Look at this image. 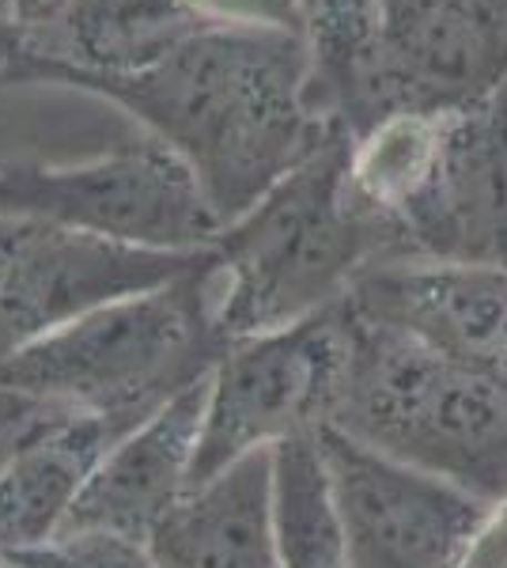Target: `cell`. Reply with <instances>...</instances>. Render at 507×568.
I'll return each mask as SVG.
<instances>
[{
	"mask_svg": "<svg viewBox=\"0 0 507 568\" xmlns=\"http://www.w3.org/2000/svg\"><path fill=\"white\" fill-rule=\"evenodd\" d=\"M212 251H149L31 216L0 220V361L118 300L186 277Z\"/></svg>",
	"mask_w": 507,
	"mask_h": 568,
	"instance_id": "cell-8",
	"label": "cell"
},
{
	"mask_svg": "<svg viewBox=\"0 0 507 568\" xmlns=\"http://www.w3.org/2000/svg\"><path fill=\"white\" fill-rule=\"evenodd\" d=\"M348 307V304H345ZM329 428L477 500H507V375L353 315Z\"/></svg>",
	"mask_w": 507,
	"mask_h": 568,
	"instance_id": "cell-5",
	"label": "cell"
},
{
	"mask_svg": "<svg viewBox=\"0 0 507 568\" xmlns=\"http://www.w3.org/2000/svg\"><path fill=\"white\" fill-rule=\"evenodd\" d=\"M216 251L186 277L118 300L0 361V390L42 414L136 428L224 361Z\"/></svg>",
	"mask_w": 507,
	"mask_h": 568,
	"instance_id": "cell-4",
	"label": "cell"
},
{
	"mask_svg": "<svg viewBox=\"0 0 507 568\" xmlns=\"http://www.w3.org/2000/svg\"><path fill=\"white\" fill-rule=\"evenodd\" d=\"M463 568H507V500H496L488 508L481 530L466 549Z\"/></svg>",
	"mask_w": 507,
	"mask_h": 568,
	"instance_id": "cell-20",
	"label": "cell"
},
{
	"mask_svg": "<svg viewBox=\"0 0 507 568\" xmlns=\"http://www.w3.org/2000/svg\"><path fill=\"white\" fill-rule=\"evenodd\" d=\"M307 103L359 141L394 114H455L507 84V0H307Z\"/></svg>",
	"mask_w": 507,
	"mask_h": 568,
	"instance_id": "cell-2",
	"label": "cell"
},
{
	"mask_svg": "<svg viewBox=\"0 0 507 568\" xmlns=\"http://www.w3.org/2000/svg\"><path fill=\"white\" fill-rule=\"evenodd\" d=\"M0 568H8V561H4V557H0Z\"/></svg>",
	"mask_w": 507,
	"mask_h": 568,
	"instance_id": "cell-24",
	"label": "cell"
},
{
	"mask_svg": "<svg viewBox=\"0 0 507 568\" xmlns=\"http://www.w3.org/2000/svg\"><path fill=\"white\" fill-rule=\"evenodd\" d=\"M4 216L50 220L149 251H212L224 232L197 175L155 136L77 168H4Z\"/></svg>",
	"mask_w": 507,
	"mask_h": 568,
	"instance_id": "cell-7",
	"label": "cell"
},
{
	"mask_svg": "<svg viewBox=\"0 0 507 568\" xmlns=\"http://www.w3.org/2000/svg\"><path fill=\"white\" fill-rule=\"evenodd\" d=\"M348 334L353 318L341 300L303 323L227 345L209 379L193 485L254 452L329 428L348 364Z\"/></svg>",
	"mask_w": 507,
	"mask_h": 568,
	"instance_id": "cell-6",
	"label": "cell"
},
{
	"mask_svg": "<svg viewBox=\"0 0 507 568\" xmlns=\"http://www.w3.org/2000/svg\"><path fill=\"white\" fill-rule=\"evenodd\" d=\"M356 318L507 375V270L481 262L383 258L353 281Z\"/></svg>",
	"mask_w": 507,
	"mask_h": 568,
	"instance_id": "cell-11",
	"label": "cell"
},
{
	"mask_svg": "<svg viewBox=\"0 0 507 568\" xmlns=\"http://www.w3.org/2000/svg\"><path fill=\"white\" fill-rule=\"evenodd\" d=\"M209 379L174 394L168 406H160L149 420L129 428L110 447L88 478L80 500L72 504L61 535L103 530V535L149 546L152 530L168 519V511L193 485Z\"/></svg>",
	"mask_w": 507,
	"mask_h": 568,
	"instance_id": "cell-12",
	"label": "cell"
},
{
	"mask_svg": "<svg viewBox=\"0 0 507 568\" xmlns=\"http://www.w3.org/2000/svg\"><path fill=\"white\" fill-rule=\"evenodd\" d=\"M273 530L281 568H348L345 524L318 433L273 447Z\"/></svg>",
	"mask_w": 507,
	"mask_h": 568,
	"instance_id": "cell-16",
	"label": "cell"
},
{
	"mask_svg": "<svg viewBox=\"0 0 507 568\" xmlns=\"http://www.w3.org/2000/svg\"><path fill=\"white\" fill-rule=\"evenodd\" d=\"M8 568H160L144 542L133 538L84 530V535H58L53 542L23 554H8Z\"/></svg>",
	"mask_w": 507,
	"mask_h": 568,
	"instance_id": "cell-18",
	"label": "cell"
},
{
	"mask_svg": "<svg viewBox=\"0 0 507 568\" xmlns=\"http://www.w3.org/2000/svg\"><path fill=\"white\" fill-rule=\"evenodd\" d=\"M39 417H45L42 409H34V406H27V402H20L16 394H8V390H0V439H8V444H16L27 428L34 425Z\"/></svg>",
	"mask_w": 507,
	"mask_h": 568,
	"instance_id": "cell-22",
	"label": "cell"
},
{
	"mask_svg": "<svg viewBox=\"0 0 507 568\" xmlns=\"http://www.w3.org/2000/svg\"><path fill=\"white\" fill-rule=\"evenodd\" d=\"M205 27L190 0H72L61 23L23 42L4 77L45 84L53 77H129Z\"/></svg>",
	"mask_w": 507,
	"mask_h": 568,
	"instance_id": "cell-13",
	"label": "cell"
},
{
	"mask_svg": "<svg viewBox=\"0 0 507 568\" xmlns=\"http://www.w3.org/2000/svg\"><path fill=\"white\" fill-rule=\"evenodd\" d=\"M129 433L103 417L45 414L0 463V557L61 535L99 459Z\"/></svg>",
	"mask_w": 507,
	"mask_h": 568,
	"instance_id": "cell-14",
	"label": "cell"
},
{
	"mask_svg": "<svg viewBox=\"0 0 507 568\" xmlns=\"http://www.w3.org/2000/svg\"><path fill=\"white\" fill-rule=\"evenodd\" d=\"M439 130H444V114H394L353 141V182L359 197L394 227L432 175Z\"/></svg>",
	"mask_w": 507,
	"mask_h": 568,
	"instance_id": "cell-17",
	"label": "cell"
},
{
	"mask_svg": "<svg viewBox=\"0 0 507 568\" xmlns=\"http://www.w3.org/2000/svg\"><path fill=\"white\" fill-rule=\"evenodd\" d=\"M69 8L72 0H0V16L23 34V42L50 31L53 23H61V16Z\"/></svg>",
	"mask_w": 507,
	"mask_h": 568,
	"instance_id": "cell-21",
	"label": "cell"
},
{
	"mask_svg": "<svg viewBox=\"0 0 507 568\" xmlns=\"http://www.w3.org/2000/svg\"><path fill=\"white\" fill-rule=\"evenodd\" d=\"M398 227L409 258L507 270V84L444 114L432 175Z\"/></svg>",
	"mask_w": 507,
	"mask_h": 568,
	"instance_id": "cell-10",
	"label": "cell"
},
{
	"mask_svg": "<svg viewBox=\"0 0 507 568\" xmlns=\"http://www.w3.org/2000/svg\"><path fill=\"white\" fill-rule=\"evenodd\" d=\"M216 326L227 345L341 304L383 258H409L402 232L359 197L353 141L334 133L220 232Z\"/></svg>",
	"mask_w": 507,
	"mask_h": 568,
	"instance_id": "cell-3",
	"label": "cell"
},
{
	"mask_svg": "<svg viewBox=\"0 0 507 568\" xmlns=\"http://www.w3.org/2000/svg\"><path fill=\"white\" fill-rule=\"evenodd\" d=\"M160 568H281L273 530V452L212 474L149 538Z\"/></svg>",
	"mask_w": 507,
	"mask_h": 568,
	"instance_id": "cell-15",
	"label": "cell"
},
{
	"mask_svg": "<svg viewBox=\"0 0 507 568\" xmlns=\"http://www.w3.org/2000/svg\"><path fill=\"white\" fill-rule=\"evenodd\" d=\"M190 8L209 27L307 34V0H190Z\"/></svg>",
	"mask_w": 507,
	"mask_h": 568,
	"instance_id": "cell-19",
	"label": "cell"
},
{
	"mask_svg": "<svg viewBox=\"0 0 507 568\" xmlns=\"http://www.w3.org/2000/svg\"><path fill=\"white\" fill-rule=\"evenodd\" d=\"M20 53H23V34L16 31V27L4 20V16H0V72L12 65Z\"/></svg>",
	"mask_w": 507,
	"mask_h": 568,
	"instance_id": "cell-23",
	"label": "cell"
},
{
	"mask_svg": "<svg viewBox=\"0 0 507 568\" xmlns=\"http://www.w3.org/2000/svg\"><path fill=\"white\" fill-rule=\"evenodd\" d=\"M318 444L345 524L348 568H463L493 504L337 428H322Z\"/></svg>",
	"mask_w": 507,
	"mask_h": 568,
	"instance_id": "cell-9",
	"label": "cell"
},
{
	"mask_svg": "<svg viewBox=\"0 0 507 568\" xmlns=\"http://www.w3.org/2000/svg\"><path fill=\"white\" fill-rule=\"evenodd\" d=\"M307 39L205 27L129 77H53L122 106L197 175L220 224L254 209L337 130L307 103Z\"/></svg>",
	"mask_w": 507,
	"mask_h": 568,
	"instance_id": "cell-1",
	"label": "cell"
}]
</instances>
